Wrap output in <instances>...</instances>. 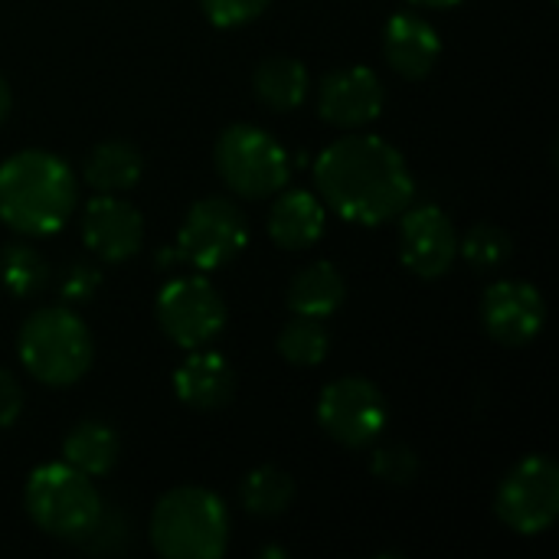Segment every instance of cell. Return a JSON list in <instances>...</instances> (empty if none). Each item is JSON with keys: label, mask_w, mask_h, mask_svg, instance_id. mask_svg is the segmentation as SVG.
Wrapping results in <instances>:
<instances>
[{"label": "cell", "mask_w": 559, "mask_h": 559, "mask_svg": "<svg viewBox=\"0 0 559 559\" xmlns=\"http://www.w3.org/2000/svg\"><path fill=\"white\" fill-rule=\"evenodd\" d=\"M321 203L357 226L396 219L416 197L406 157L383 138L350 134L324 147L314 160Z\"/></svg>", "instance_id": "6da1fadb"}, {"label": "cell", "mask_w": 559, "mask_h": 559, "mask_svg": "<svg viewBox=\"0 0 559 559\" xmlns=\"http://www.w3.org/2000/svg\"><path fill=\"white\" fill-rule=\"evenodd\" d=\"M79 200L72 167L49 151H16L0 164V219L20 236H52Z\"/></svg>", "instance_id": "7a4b0ae2"}, {"label": "cell", "mask_w": 559, "mask_h": 559, "mask_svg": "<svg viewBox=\"0 0 559 559\" xmlns=\"http://www.w3.org/2000/svg\"><path fill=\"white\" fill-rule=\"evenodd\" d=\"M147 537L167 559H219L229 547V511L206 488H174L154 504Z\"/></svg>", "instance_id": "3957f363"}, {"label": "cell", "mask_w": 559, "mask_h": 559, "mask_svg": "<svg viewBox=\"0 0 559 559\" xmlns=\"http://www.w3.org/2000/svg\"><path fill=\"white\" fill-rule=\"evenodd\" d=\"M20 364L46 386H72L92 367V334L85 321L66 305L33 311L16 337Z\"/></svg>", "instance_id": "277c9868"}, {"label": "cell", "mask_w": 559, "mask_h": 559, "mask_svg": "<svg viewBox=\"0 0 559 559\" xmlns=\"http://www.w3.org/2000/svg\"><path fill=\"white\" fill-rule=\"evenodd\" d=\"M23 504H26L29 521L43 534L72 540V544H79L92 531V524L98 521V514L105 508L95 485L88 481V475L75 472L66 462L39 465L26 478Z\"/></svg>", "instance_id": "5b68a950"}, {"label": "cell", "mask_w": 559, "mask_h": 559, "mask_svg": "<svg viewBox=\"0 0 559 559\" xmlns=\"http://www.w3.org/2000/svg\"><path fill=\"white\" fill-rule=\"evenodd\" d=\"M213 164L223 183L249 200H265L285 190L292 160L285 147L255 124H229L213 147Z\"/></svg>", "instance_id": "8992f818"}, {"label": "cell", "mask_w": 559, "mask_h": 559, "mask_svg": "<svg viewBox=\"0 0 559 559\" xmlns=\"http://www.w3.org/2000/svg\"><path fill=\"white\" fill-rule=\"evenodd\" d=\"M498 518L521 537H537L554 527L559 514V468L550 455H527L518 462L495 498Z\"/></svg>", "instance_id": "52a82bcc"}, {"label": "cell", "mask_w": 559, "mask_h": 559, "mask_svg": "<svg viewBox=\"0 0 559 559\" xmlns=\"http://www.w3.org/2000/svg\"><path fill=\"white\" fill-rule=\"evenodd\" d=\"M249 242V226L236 203L226 197L197 200L177 233V255L200 272H213L233 262Z\"/></svg>", "instance_id": "ba28073f"}, {"label": "cell", "mask_w": 559, "mask_h": 559, "mask_svg": "<svg viewBox=\"0 0 559 559\" xmlns=\"http://www.w3.org/2000/svg\"><path fill=\"white\" fill-rule=\"evenodd\" d=\"M157 324L183 350L206 347L226 328V305L210 278L183 275L157 292Z\"/></svg>", "instance_id": "9c48e42d"}, {"label": "cell", "mask_w": 559, "mask_h": 559, "mask_svg": "<svg viewBox=\"0 0 559 559\" xmlns=\"http://www.w3.org/2000/svg\"><path fill=\"white\" fill-rule=\"evenodd\" d=\"M318 423L334 442L347 449H367L383 436L390 423V406L377 383H370L367 377H341L321 390Z\"/></svg>", "instance_id": "30bf717a"}, {"label": "cell", "mask_w": 559, "mask_h": 559, "mask_svg": "<svg viewBox=\"0 0 559 559\" xmlns=\"http://www.w3.org/2000/svg\"><path fill=\"white\" fill-rule=\"evenodd\" d=\"M400 259L419 278H442L459 255V233L445 210L416 206L400 213Z\"/></svg>", "instance_id": "8fae6325"}, {"label": "cell", "mask_w": 559, "mask_h": 559, "mask_svg": "<svg viewBox=\"0 0 559 559\" xmlns=\"http://www.w3.org/2000/svg\"><path fill=\"white\" fill-rule=\"evenodd\" d=\"M547 321L544 295L527 282H495L481 298V324L504 347L531 344Z\"/></svg>", "instance_id": "7c38bea8"}, {"label": "cell", "mask_w": 559, "mask_h": 559, "mask_svg": "<svg viewBox=\"0 0 559 559\" xmlns=\"http://www.w3.org/2000/svg\"><path fill=\"white\" fill-rule=\"evenodd\" d=\"M386 102L383 82L367 66H344L321 79L318 88V111L328 124L337 128H360L380 118Z\"/></svg>", "instance_id": "4fadbf2b"}, {"label": "cell", "mask_w": 559, "mask_h": 559, "mask_svg": "<svg viewBox=\"0 0 559 559\" xmlns=\"http://www.w3.org/2000/svg\"><path fill=\"white\" fill-rule=\"evenodd\" d=\"M82 239L105 262H124L141 249L144 219L141 210L115 193H98L82 210Z\"/></svg>", "instance_id": "5bb4252c"}, {"label": "cell", "mask_w": 559, "mask_h": 559, "mask_svg": "<svg viewBox=\"0 0 559 559\" xmlns=\"http://www.w3.org/2000/svg\"><path fill=\"white\" fill-rule=\"evenodd\" d=\"M383 56L390 62V69L403 79H426L439 56H442V39L436 33V26L419 16V13H393L386 20L383 29Z\"/></svg>", "instance_id": "9a60e30c"}, {"label": "cell", "mask_w": 559, "mask_h": 559, "mask_svg": "<svg viewBox=\"0 0 559 559\" xmlns=\"http://www.w3.org/2000/svg\"><path fill=\"white\" fill-rule=\"evenodd\" d=\"M174 393L190 409H223L236 396V370L216 350H190V357L174 373Z\"/></svg>", "instance_id": "2e32d148"}, {"label": "cell", "mask_w": 559, "mask_h": 559, "mask_svg": "<svg viewBox=\"0 0 559 559\" xmlns=\"http://www.w3.org/2000/svg\"><path fill=\"white\" fill-rule=\"evenodd\" d=\"M328 210L308 190H278L269 210V236L282 249H308L324 236Z\"/></svg>", "instance_id": "e0dca14e"}, {"label": "cell", "mask_w": 559, "mask_h": 559, "mask_svg": "<svg viewBox=\"0 0 559 559\" xmlns=\"http://www.w3.org/2000/svg\"><path fill=\"white\" fill-rule=\"evenodd\" d=\"M144 174V157L131 141H102L88 151L82 177L98 193H121L131 190Z\"/></svg>", "instance_id": "ac0fdd59"}, {"label": "cell", "mask_w": 559, "mask_h": 559, "mask_svg": "<svg viewBox=\"0 0 559 559\" xmlns=\"http://www.w3.org/2000/svg\"><path fill=\"white\" fill-rule=\"evenodd\" d=\"M347 282L331 262H314L301 269L288 285V308L305 318H328L344 305Z\"/></svg>", "instance_id": "d6986e66"}, {"label": "cell", "mask_w": 559, "mask_h": 559, "mask_svg": "<svg viewBox=\"0 0 559 559\" xmlns=\"http://www.w3.org/2000/svg\"><path fill=\"white\" fill-rule=\"evenodd\" d=\"M252 88H255V98L265 108H272V111H292V108H298L308 98L311 79H308V69L298 59H292V56H272V59H262L255 66Z\"/></svg>", "instance_id": "ffe728a7"}, {"label": "cell", "mask_w": 559, "mask_h": 559, "mask_svg": "<svg viewBox=\"0 0 559 559\" xmlns=\"http://www.w3.org/2000/svg\"><path fill=\"white\" fill-rule=\"evenodd\" d=\"M118 436L105 423H79L62 439V462L88 478H102L118 462Z\"/></svg>", "instance_id": "44dd1931"}, {"label": "cell", "mask_w": 559, "mask_h": 559, "mask_svg": "<svg viewBox=\"0 0 559 559\" xmlns=\"http://www.w3.org/2000/svg\"><path fill=\"white\" fill-rule=\"evenodd\" d=\"M0 285L13 298H33L49 285V262L29 242H7L0 249Z\"/></svg>", "instance_id": "7402d4cb"}, {"label": "cell", "mask_w": 559, "mask_h": 559, "mask_svg": "<svg viewBox=\"0 0 559 559\" xmlns=\"http://www.w3.org/2000/svg\"><path fill=\"white\" fill-rule=\"evenodd\" d=\"M242 508L252 514V518H278L292 508V498H295V481L288 472L275 468V465H262L255 468L252 475H246L242 481Z\"/></svg>", "instance_id": "603a6c76"}, {"label": "cell", "mask_w": 559, "mask_h": 559, "mask_svg": "<svg viewBox=\"0 0 559 559\" xmlns=\"http://www.w3.org/2000/svg\"><path fill=\"white\" fill-rule=\"evenodd\" d=\"M328 350H331V337L321 318L295 314L278 334V354L295 367H318L324 364Z\"/></svg>", "instance_id": "cb8c5ba5"}, {"label": "cell", "mask_w": 559, "mask_h": 559, "mask_svg": "<svg viewBox=\"0 0 559 559\" xmlns=\"http://www.w3.org/2000/svg\"><path fill=\"white\" fill-rule=\"evenodd\" d=\"M459 252L475 272H495L511 259V236L495 223H475L465 239H459Z\"/></svg>", "instance_id": "d4e9b609"}, {"label": "cell", "mask_w": 559, "mask_h": 559, "mask_svg": "<svg viewBox=\"0 0 559 559\" xmlns=\"http://www.w3.org/2000/svg\"><path fill=\"white\" fill-rule=\"evenodd\" d=\"M370 472L386 481V485H396V488H406L416 481L419 475V459L409 445H386V449H377L373 459H370Z\"/></svg>", "instance_id": "484cf974"}, {"label": "cell", "mask_w": 559, "mask_h": 559, "mask_svg": "<svg viewBox=\"0 0 559 559\" xmlns=\"http://www.w3.org/2000/svg\"><path fill=\"white\" fill-rule=\"evenodd\" d=\"M124 540H128V524L121 514H108L102 508L98 521L92 524V531L79 540V547L92 550V554H118L124 550Z\"/></svg>", "instance_id": "4316f807"}, {"label": "cell", "mask_w": 559, "mask_h": 559, "mask_svg": "<svg viewBox=\"0 0 559 559\" xmlns=\"http://www.w3.org/2000/svg\"><path fill=\"white\" fill-rule=\"evenodd\" d=\"M272 0H200V10L206 13V20L213 26H242L255 16H262V10L269 7Z\"/></svg>", "instance_id": "83f0119b"}, {"label": "cell", "mask_w": 559, "mask_h": 559, "mask_svg": "<svg viewBox=\"0 0 559 559\" xmlns=\"http://www.w3.org/2000/svg\"><path fill=\"white\" fill-rule=\"evenodd\" d=\"M102 285V272L92 269V265H72L62 282H59V295H62V305H82V301H92L95 292Z\"/></svg>", "instance_id": "f1b7e54d"}, {"label": "cell", "mask_w": 559, "mask_h": 559, "mask_svg": "<svg viewBox=\"0 0 559 559\" xmlns=\"http://www.w3.org/2000/svg\"><path fill=\"white\" fill-rule=\"evenodd\" d=\"M20 413H23V390L13 380V373L0 367V429L13 426Z\"/></svg>", "instance_id": "f546056e"}, {"label": "cell", "mask_w": 559, "mask_h": 559, "mask_svg": "<svg viewBox=\"0 0 559 559\" xmlns=\"http://www.w3.org/2000/svg\"><path fill=\"white\" fill-rule=\"evenodd\" d=\"M10 105H13V95H10V85H7V79L0 75V124H3V118L10 115Z\"/></svg>", "instance_id": "4dcf8cb0"}, {"label": "cell", "mask_w": 559, "mask_h": 559, "mask_svg": "<svg viewBox=\"0 0 559 559\" xmlns=\"http://www.w3.org/2000/svg\"><path fill=\"white\" fill-rule=\"evenodd\" d=\"M416 7H429V10H449V7H459L462 0H409Z\"/></svg>", "instance_id": "1f68e13d"}]
</instances>
